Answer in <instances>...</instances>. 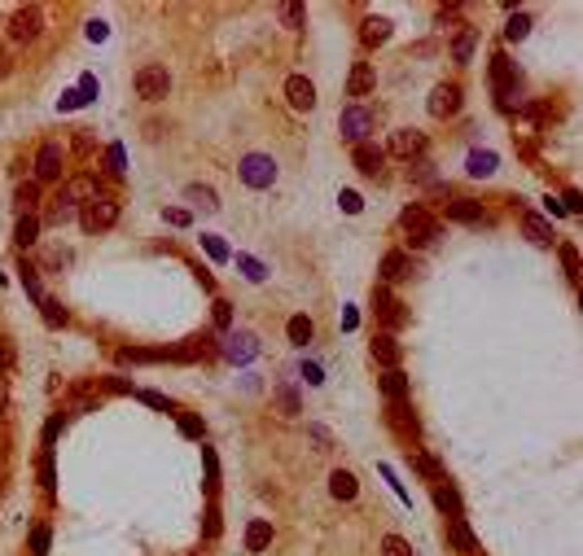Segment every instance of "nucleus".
<instances>
[{"label": "nucleus", "mask_w": 583, "mask_h": 556, "mask_svg": "<svg viewBox=\"0 0 583 556\" xmlns=\"http://www.w3.org/2000/svg\"><path fill=\"white\" fill-rule=\"evenodd\" d=\"M80 223H84V233H106V228H114V223H119V201H110V197L97 193L92 201H84Z\"/></svg>", "instance_id": "obj_1"}, {"label": "nucleus", "mask_w": 583, "mask_h": 556, "mask_svg": "<svg viewBox=\"0 0 583 556\" xmlns=\"http://www.w3.org/2000/svg\"><path fill=\"white\" fill-rule=\"evenodd\" d=\"M237 171H241V180H246L250 189H272V184H276V162H272L268 154H246Z\"/></svg>", "instance_id": "obj_2"}, {"label": "nucleus", "mask_w": 583, "mask_h": 556, "mask_svg": "<svg viewBox=\"0 0 583 556\" xmlns=\"http://www.w3.org/2000/svg\"><path fill=\"white\" fill-rule=\"evenodd\" d=\"M399 223H403V233L413 237V245H430V241L439 237V223L430 219V211H421V206H408V211L399 215Z\"/></svg>", "instance_id": "obj_3"}, {"label": "nucleus", "mask_w": 583, "mask_h": 556, "mask_svg": "<svg viewBox=\"0 0 583 556\" xmlns=\"http://www.w3.org/2000/svg\"><path fill=\"white\" fill-rule=\"evenodd\" d=\"M338 132H342L351 145H364V140H369V132H373V114H369L364 106H347V110H342V118H338Z\"/></svg>", "instance_id": "obj_4"}, {"label": "nucleus", "mask_w": 583, "mask_h": 556, "mask_svg": "<svg viewBox=\"0 0 583 556\" xmlns=\"http://www.w3.org/2000/svg\"><path fill=\"white\" fill-rule=\"evenodd\" d=\"M491 88H496V96H500V106L504 110H513V96H518V79H513V66H509V57H491Z\"/></svg>", "instance_id": "obj_5"}, {"label": "nucleus", "mask_w": 583, "mask_h": 556, "mask_svg": "<svg viewBox=\"0 0 583 556\" xmlns=\"http://www.w3.org/2000/svg\"><path fill=\"white\" fill-rule=\"evenodd\" d=\"M136 92H141L145 101H163V96L171 92V74H167V66H141V74H136Z\"/></svg>", "instance_id": "obj_6"}, {"label": "nucleus", "mask_w": 583, "mask_h": 556, "mask_svg": "<svg viewBox=\"0 0 583 556\" xmlns=\"http://www.w3.org/2000/svg\"><path fill=\"white\" fill-rule=\"evenodd\" d=\"M219 355L233 360V364H250V360L259 355V338H255V333H228V338L219 342Z\"/></svg>", "instance_id": "obj_7"}, {"label": "nucleus", "mask_w": 583, "mask_h": 556, "mask_svg": "<svg viewBox=\"0 0 583 556\" xmlns=\"http://www.w3.org/2000/svg\"><path fill=\"white\" fill-rule=\"evenodd\" d=\"M40 31H44V13H40L36 5L13 9V18H9V35H13V40H36Z\"/></svg>", "instance_id": "obj_8"}, {"label": "nucleus", "mask_w": 583, "mask_h": 556, "mask_svg": "<svg viewBox=\"0 0 583 556\" xmlns=\"http://www.w3.org/2000/svg\"><path fill=\"white\" fill-rule=\"evenodd\" d=\"M285 101L294 110H312L316 106V84L307 79V74H290L285 79Z\"/></svg>", "instance_id": "obj_9"}, {"label": "nucleus", "mask_w": 583, "mask_h": 556, "mask_svg": "<svg viewBox=\"0 0 583 556\" xmlns=\"http://www.w3.org/2000/svg\"><path fill=\"white\" fill-rule=\"evenodd\" d=\"M456 110H461V88L456 84H439L435 92H430V114L435 118H452Z\"/></svg>", "instance_id": "obj_10"}, {"label": "nucleus", "mask_w": 583, "mask_h": 556, "mask_svg": "<svg viewBox=\"0 0 583 556\" xmlns=\"http://www.w3.org/2000/svg\"><path fill=\"white\" fill-rule=\"evenodd\" d=\"M92 197H97V180H92V175H75V180L62 184L58 206H75V201H92Z\"/></svg>", "instance_id": "obj_11"}, {"label": "nucleus", "mask_w": 583, "mask_h": 556, "mask_svg": "<svg viewBox=\"0 0 583 556\" xmlns=\"http://www.w3.org/2000/svg\"><path fill=\"white\" fill-rule=\"evenodd\" d=\"M36 180H62V145H44V149H40Z\"/></svg>", "instance_id": "obj_12"}, {"label": "nucleus", "mask_w": 583, "mask_h": 556, "mask_svg": "<svg viewBox=\"0 0 583 556\" xmlns=\"http://www.w3.org/2000/svg\"><path fill=\"white\" fill-rule=\"evenodd\" d=\"M373 360L382 364V368H399V360H403V346H399L391 333H377V338H373Z\"/></svg>", "instance_id": "obj_13"}, {"label": "nucleus", "mask_w": 583, "mask_h": 556, "mask_svg": "<svg viewBox=\"0 0 583 556\" xmlns=\"http://www.w3.org/2000/svg\"><path fill=\"white\" fill-rule=\"evenodd\" d=\"M447 219H456V223H487L483 206L469 201V197H452V201H447Z\"/></svg>", "instance_id": "obj_14"}, {"label": "nucleus", "mask_w": 583, "mask_h": 556, "mask_svg": "<svg viewBox=\"0 0 583 556\" xmlns=\"http://www.w3.org/2000/svg\"><path fill=\"white\" fill-rule=\"evenodd\" d=\"M351 158H356V171H360V175H377V171H382V158H386V154H382L377 145L364 140V145L351 149Z\"/></svg>", "instance_id": "obj_15"}, {"label": "nucleus", "mask_w": 583, "mask_h": 556, "mask_svg": "<svg viewBox=\"0 0 583 556\" xmlns=\"http://www.w3.org/2000/svg\"><path fill=\"white\" fill-rule=\"evenodd\" d=\"M421 149H425V136L413 132V128H403V132L391 136V154H399V158H417Z\"/></svg>", "instance_id": "obj_16"}, {"label": "nucleus", "mask_w": 583, "mask_h": 556, "mask_svg": "<svg viewBox=\"0 0 583 556\" xmlns=\"http://www.w3.org/2000/svg\"><path fill=\"white\" fill-rule=\"evenodd\" d=\"M447 543L456 552H478V539H474V530L465 526V517H447Z\"/></svg>", "instance_id": "obj_17"}, {"label": "nucleus", "mask_w": 583, "mask_h": 556, "mask_svg": "<svg viewBox=\"0 0 583 556\" xmlns=\"http://www.w3.org/2000/svg\"><path fill=\"white\" fill-rule=\"evenodd\" d=\"M403 276H413V259L403 255V250H391V255L382 259V281L395 285V281H403Z\"/></svg>", "instance_id": "obj_18"}, {"label": "nucleus", "mask_w": 583, "mask_h": 556, "mask_svg": "<svg viewBox=\"0 0 583 556\" xmlns=\"http://www.w3.org/2000/svg\"><path fill=\"white\" fill-rule=\"evenodd\" d=\"M377 386H382V394H386L391 403H403V399H408V377H403L399 368H386L382 377H377Z\"/></svg>", "instance_id": "obj_19"}, {"label": "nucleus", "mask_w": 583, "mask_h": 556, "mask_svg": "<svg viewBox=\"0 0 583 556\" xmlns=\"http://www.w3.org/2000/svg\"><path fill=\"white\" fill-rule=\"evenodd\" d=\"M373 311L382 316L391 328H395V324H403V311H399V302L391 298V289H386V285H382V289H373Z\"/></svg>", "instance_id": "obj_20"}, {"label": "nucleus", "mask_w": 583, "mask_h": 556, "mask_svg": "<svg viewBox=\"0 0 583 556\" xmlns=\"http://www.w3.org/2000/svg\"><path fill=\"white\" fill-rule=\"evenodd\" d=\"M356 491H360V482H356V473H347V469H334L329 473V495L334 499H356Z\"/></svg>", "instance_id": "obj_21"}, {"label": "nucleus", "mask_w": 583, "mask_h": 556, "mask_svg": "<svg viewBox=\"0 0 583 556\" xmlns=\"http://www.w3.org/2000/svg\"><path fill=\"white\" fill-rule=\"evenodd\" d=\"M185 201L202 206L207 215H215V211H219V197H215V189H211V184H189V189H185Z\"/></svg>", "instance_id": "obj_22"}, {"label": "nucleus", "mask_w": 583, "mask_h": 556, "mask_svg": "<svg viewBox=\"0 0 583 556\" xmlns=\"http://www.w3.org/2000/svg\"><path fill=\"white\" fill-rule=\"evenodd\" d=\"M391 425H395V434H403V438H417L421 429H417V416L403 408V403H391Z\"/></svg>", "instance_id": "obj_23"}, {"label": "nucleus", "mask_w": 583, "mask_h": 556, "mask_svg": "<svg viewBox=\"0 0 583 556\" xmlns=\"http://www.w3.org/2000/svg\"><path fill=\"white\" fill-rule=\"evenodd\" d=\"M272 543V521H250L246 526V552H263Z\"/></svg>", "instance_id": "obj_24"}, {"label": "nucleus", "mask_w": 583, "mask_h": 556, "mask_svg": "<svg viewBox=\"0 0 583 556\" xmlns=\"http://www.w3.org/2000/svg\"><path fill=\"white\" fill-rule=\"evenodd\" d=\"M465 167H469V175H478V180H483V175H491V171L500 167V158L491 154V149H474Z\"/></svg>", "instance_id": "obj_25"}, {"label": "nucleus", "mask_w": 583, "mask_h": 556, "mask_svg": "<svg viewBox=\"0 0 583 556\" xmlns=\"http://www.w3.org/2000/svg\"><path fill=\"white\" fill-rule=\"evenodd\" d=\"M360 35H364L369 48H377V44L391 40V22H386V18H364V31H360Z\"/></svg>", "instance_id": "obj_26"}, {"label": "nucleus", "mask_w": 583, "mask_h": 556, "mask_svg": "<svg viewBox=\"0 0 583 556\" xmlns=\"http://www.w3.org/2000/svg\"><path fill=\"white\" fill-rule=\"evenodd\" d=\"M369 88H373V70H369V62H356V70L347 79V96H364Z\"/></svg>", "instance_id": "obj_27"}, {"label": "nucleus", "mask_w": 583, "mask_h": 556, "mask_svg": "<svg viewBox=\"0 0 583 556\" xmlns=\"http://www.w3.org/2000/svg\"><path fill=\"white\" fill-rule=\"evenodd\" d=\"M13 241H18V245H36V241H40V219H36V215H22L18 228H13Z\"/></svg>", "instance_id": "obj_28"}, {"label": "nucleus", "mask_w": 583, "mask_h": 556, "mask_svg": "<svg viewBox=\"0 0 583 556\" xmlns=\"http://www.w3.org/2000/svg\"><path fill=\"white\" fill-rule=\"evenodd\" d=\"M272 399H276V408H281L285 416H298V412H303V403H298V390H294V386H276Z\"/></svg>", "instance_id": "obj_29"}, {"label": "nucleus", "mask_w": 583, "mask_h": 556, "mask_svg": "<svg viewBox=\"0 0 583 556\" xmlns=\"http://www.w3.org/2000/svg\"><path fill=\"white\" fill-rule=\"evenodd\" d=\"M285 333H290V342H294V346H307V342H312V333H316V324H312L307 316H294Z\"/></svg>", "instance_id": "obj_30"}, {"label": "nucleus", "mask_w": 583, "mask_h": 556, "mask_svg": "<svg viewBox=\"0 0 583 556\" xmlns=\"http://www.w3.org/2000/svg\"><path fill=\"white\" fill-rule=\"evenodd\" d=\"M435 504L443 513H452V517H461V495H456L452 486H443V482H435Z\"/></svg>", "instance_id": "obj_31"}, {"label": "nucleus", "mask_w": 583, "mask_h": 556, "mask_svg": "<svg viewBox=\"0 0 583 556\" xmlns=\"http://www.w3.org/2000/svg\"><path fill=\"white\" fill-rule=\"evenodd\" d=\"M522 223H526V233H530V241H535V245H552V228H548L540 215H526Z\"/></svg>", "instance_id": "obj_32"}, {"label": "nucleus", "mask_w": 583, "mask_h": 556, "mask_svg": "<svg viewBox=\"0 0 583 556\" xmlns=\"http://www.w3.org/2000/svg\"><path fill=\"white\" fill-rule=\"evenodd\" d=\"M202 250L211 255V263H228V259H233V250H228L219 237H211V233H202Z\"/></svg>", "instance_id": "obj_33"}, {"label": "nucleus", "mask_w": 583, "mask_h": 556, "mask_svg": "<svg viewBox=\"0 0 583 556\" xmlns=\"http://www.w3.org/2000/svg\"><path fill=\"white\" fill-rule=\"evenodd\" d=\"M237 267H241V276H246V281H268V267L259 263V259H250V255H237Z\"/></svg>", "instance_id": "obj_34"}, {"label": "nucleus", "mask_w": 583, "mask_h": 556, "mask_svg": "<svg viewBox=\"0 0 583 556\" xmlns=\"http://www.w3.org/2000/svg\"><path fill=\"white\" fill-rule=\"evenodd\" d=\"M106 162H110V175H128V154H123V145L106 149Z\"/></svg>", "instance_id": "obj_35"}, {"label": "nucleus", "mask_w": 583, "mask_h": 556, "mask_svg": "<svg viewBox=\"0 0 583 556\" xmlns=\"http://www.w3.org/2000/svg\"><path fill=\"white\" fill-rule=\"evenodd\" d=\"M408 175L417 184H435V162H425V158H417L413 167H408Z\"/></svg>", "instance_id": "obj_36"}, {"label": "nucleus", "mask_w": 583, "mask_h": 556, "mask_svg": "<svg viewBox=\"0 0 583 556\" xmlns=\"http://www.w3.org/2000/svg\"><path fill=\"white\" fill-rule=\"evenodd\" d=\"M382 556H413V547H408V539L386 535V539H382Z\"/></svg>", "instance_id": "obj_37"}, {"label": "nucleus", "mask_w": 583, "mask_h": 556, "mask_svg": "<svg viewBox=\"0 0 583 556\" xmlns=\"http://www.w3.org/2000/svg\"><path fill=\"white\" fill-rule=\"evenodd\" d=\"M526 31H530V18H526V13H513L509 27H504V35H509V40H526Z\"/></svg>", "instance_id": "obj_38"}, {"label": "nucleus", "mask_w": 583, "mask_h": 556, "mask_svg": "<svg viewBox=\"0 0 583 556\" xmlns=\"http://www.w3.org/2000/svg\"><path fill=\"white\" fill-rule=\"evenodd\" d=\"M36 201H40V184H22V189H18V206H22V215H31Z\"/></svg>", "instance_id": "obj_39"}, {"label": "nucleus", "mask_w": 583, "mask_h": 556, "mask_svg": "<svg viewBox=\"0 0 583 556\" xmlns=\"http://www.w3.org/2000/svg\"><path fill=\"white\" fill-rule=\"evenodd\" d=\"M163 219L171 223V228H189V223H193V215H189L185 206H167V211H163Z\"/></svg>", "instance_id": "obj_40"}, {"label": "nucleus", "mask_w": 583, "mask_h": 556, "mask_svg": "<svg viewBox=\"0 0 583 556\" xmlns=\"http://www.w3.org/2000/svg\"><path fill=\"white\" fill-rule=\"evenodd\" d=\"M40 307H44V320H48V324H66V311H62V302H58V298H44Z\"/></svg>", "instance_id": "obj_41"}, {"label": "nucleus", "mask_w": 583, "mask_h": 556, "mask_svg": "<svg viewBox=\"0 0 583 556\" xmlns=\"http://www.w3.org/2000/svg\"><path fill=\"white\" fill-rule=\"evenodd\" d=\"M48 539H53V535H48V526H36V530H31V556H44V552H48Z\"/></svg>", "instance_id": "obj_42"}, {"label": "nucleus", "mask_w": 583, "mask_h": 556, "mask_svg": "<svg viewBox=\"0 0 583 556\" xmlns=\"http://www.w3.org/2000/svg\"><path fill=\"white\" fill-rule=\"evenodd\" d=\"M469 53H474V31H461V40H456V48H452V57H456V62H469Z\"/></svg>", "instance_id": "obj_43"}, {"label": "nucleus", "mask_w": 583, "mask_h": 556, "mask_svg": "<svg viewBox=\"0 0 583 556\" xmlns=\"http://www.w3.org/2000/svg\"><path fill=\"white\" fill-rule=\"evenodd\" d=\"M215 328H233V302L215 298Z\"/></svg>", "instance_id": "obj_44"}, {"label": "nucleus", "mask_w": 583, "mask_h": 556, "mask_svg": "<svg viewBox=\"0 0 583 556\" xmlns=\"http://www.w3.org/2000/svg\"><path fill=\"white\" fill-rule=\"evenodd\" d=\"M281 22H285V27H303V5L285 0V5H281Z\"/></svg>", "instance_id": "obj_45"}, {"label": "nucleus", "mask_w": 583, "mask_h": 556, "mask_svg": "<svg viewBox=\"0 0 583 556\" xmlns=\"http://www.w3.org/2000/svg\"><path fill=\"white\" fill-rule=\"evenodd\" d=\"M562 263H566V272H570V281H579V250H574V245H562Z\"/></svg>", "instance_id": "obj_46"}, {"label": "nucleus", "mask_w": 583, "mask_h": 556, "mask_svg": "<svg viewBox=\"0 0 583 556\" xmlns=\"http://www.w3.org/2000/svg\"><path fill=\"white\" fill-rule=\"evenodd\" d=\"M338 201H342V211H347V215H360V211H364L360 193H351V189H342V197H338Z\"/></svg>", "instance_id": "obj_47"}, {"label": "nucleus", "mask_w": 583, "mask_h": 556, "mask_svg": "<svg viewBox=\"0 0 583 556\" xmlns=\"http://www.w3.org/2000/svg\"><path fill=\"white\" fill-rule=\"evenodd\" d=\"M298 377H303V382H307V386H320V382H325L320 364H303V368H298Z\"/></svg>", "instance_id": "obj_48"}, {"label": "nucleus", "mask_w": 583, "mask_h": 556, "mask_svg": "<svg viewBox=\"0 0 583 556\" xmlns=\"http://www.w3.org/2000/svg\"><path fill=\"white\" fill-rule=\"evenodd\" d=\"M136 399H141V403H149V408H158V412H167V399H163L158 390H136Z\"/></svg>", "instance_id": "obj_49"}, {"label": "nucleus", "mask_w": 583, "mask_h": 556, "mask_svg": "<svg viewBox=\"0 0 583 556\" xmlns=\"http://www.w3.org/2000/svg\"><path fill=\"white\" fill-rule=\"evenodd\" d=\"M62 110H80V106H88V101L80 96V88H70V92H62V101H58Z\"/></svg>", "instance_id": "obj_50"}, {"label": "nucleus", "mask_w": 583, "mask_h": 556, "mask_svg": "<svg viewBox=\"0 0 583 556\" xmlns=\"http://www.w3.org/2000/svg\"><path fill=\"white\" fill-rule=\"evenodd\" d=\"M22 285H27V294H31V298H40V302H44V294H40V281H36V272H31V267H22Z\"/></svg>", "instance_id": "obj_51"}, {"label": "nucleus", "mask_w": 583, "mask_h": 556, "mask_svg": "<svg viewBox=\"0 0 583 556\" xmlns=\"http://www.w3.org/2000/svg\"><path fill=\"white\" fill-rule=\"evenodd\" d=\"M180 434H189V438H202V425H197L193 416H180Z\"/></svg>", "instance_id": "obj_52"}, {"label": "nucleus", "mask_w": 583, "mask_h": 556, "mask_svg": "<svg viewBox=\"0 0 583 556\" xmlns=\"http://www.w3.org/2000/svg\"><path fill=\"white\" fill-rule=\"evenodd\" d=\"M40 477H44V486H53V456L44 451V460H40Z\"/></svg>", "instance_id": "obj_53"}, {"label": "nucleus", "mask_w": 583, "mask_h": 556, "mask_svg": "<svg viewBox=\"0 0 583 556\" xmlns=\"http://www.w3.org/2000/svg\"><path fill=\"white\" fill-rule=\"evenodd\" d=\"M106 35H110V27H106V22H97V18H92V22H88V40H106Z\"/></svg>", "instance_id": "obj_54"}, {"label": "nucleus", "mask_w": 583, "mask_h": 556, "mask_svg": "<svg viewBox=\"0 0 583 556\" xmlns=\"http://www.w3.org/2000/svg\"><path fill=\"white\" fill-rule=\"evenodd\" d=\"M80 96H84V101L97 96V79H92V74H84V79H80Z\"/></svg>", "instance_id": "obj_55"}, {"label": "nucleus", "mask_w": 583, "mask_h": 556, "mask_svg": "<svg viewBox=\"0 0 583 556\" xmlns=\"http://www.w3.org/2000/svg\"><path fill=\"white\" fill-rule=\"evenodd\" d=\"M5 399H9V386H5V377H0V412H5Z\"/></svg>", "instance_id": "obj_56"}, {"label": "nucleus", "mask_w": 583, "mask_h": 556, "mask_svg": "<svg viewBox=\"0 0 583 556\" xmlns=\"http://www.w3.org/2000/svg\"><path fill=\"white\" fill-rule=\"evenodd\" d=\"M9 74V53H0V79Z\"/></svg>", "instance_id": "obj_57"}]
</instances>
